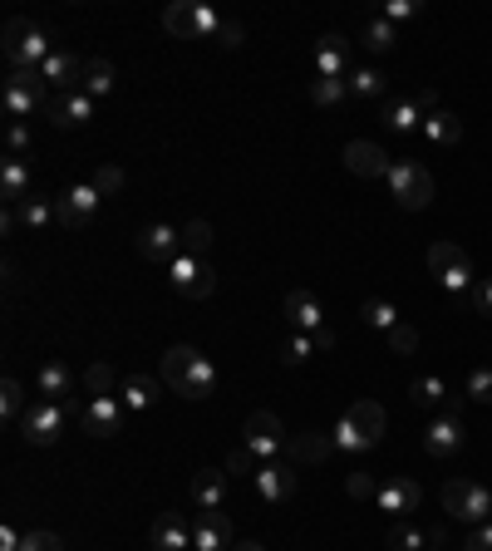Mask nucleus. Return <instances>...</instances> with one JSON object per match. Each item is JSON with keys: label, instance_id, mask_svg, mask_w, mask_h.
<instances>
[{"label": "nucleus", "instance_id": "nucleus-1", "mask_svg": "<svg viewBox=\"0 0 492 551\" xmlns=\"http://www.w3.org/2000/svg\"><path fill=\"white\" fill-rule=\"evenodd\" d=\"M0 50H5L10 69H40V64L60 50V40H50L45 25H35L30 15H10L5 30H0Z\"/></svg>", "mask_w": 492, "mask_h": 551}, {"label": "nucleus", "instance_id": "nucleus-2", "mask_svg": "<svg viewBox=\"0 0 492 551\" xmlns=\"http://www.w3.org/2000/svg\"><path fill=\"white\" fill-rule=\"evenodd\" d=\"M45 89H50V84L40 79V69H10L0 104H5V114L15 123H25L35 109H50V94H45Z\"/></svg>", "mask_w": 492, "mask_h": 551}, {"label": "nucleus", "instance_id": "nucleus-3", "mask_svg": "<svg viewBox=\"0 0 492 551\" xmlns=\"http://www.w3.org/2000/svg\"><path fill=\"white\" fill-rule=\"evenodd\" d=\"M69 404H55V399H35L30 409H25V419H20V433H25V443H35V448H55L69 429Z\"/></svg>", "mask_w": 492, "mask_h": 551}, {"label": "nucleus", "instance_id": "nucleus-4", "mask_svg": "<svg viewBox=\"0 0 492 551\" xmlns=\"http://www.w3.org/2000/svg\"><path fill=\"white\" fill-rule=\"evenodd\" d=\"M286 424H281V414H271V409H256V414H246L242 424V448H251L261 463H276L281 453H286Z\"/></svg>", "mask_w": 492, "mask_h": 551}, {"label": "nucleus", "instance_id": "nucleus-5", "mask_svg": "<svg viewBox=\"0 0 492 551\" xmlns=\"http://www.w3.org/2000/svg\"><path fill=\"white\" fill-rule=\"evenodd\" d=\"M384 183H389L394 202H399L404 212H424V207L433 202V178H429V168H424V163H409V158H404V163H394V168H389V178H384Z\"/></svg>", "mask_w": 492, "mask_h": 551}, {"label": "nucleus", "instance_id": "nucleus-6", "mask_svg": "<svg viewBox=\"0 0 492 551\" xmlns=\"http://www.w3.org/2000/svg\"><path fill=\"white\" fill-rule=\"evenodd\" d=\"M424 261H429V271L438 276V286H443V291H453V296L473 291V261L463 256V246H458V242H433Z\"/></svg>", "mask_w": 492, "mask_h": 551}, {"label": "nucleus", "instance_id": "nucleus-7", "mask_svg": "<svg viewBox=\"0 0 492 551\" xmlns=\"http://www.w3.org/2000/svg\"><path fill=\"white\" fill-rule=\"evenodd\" d=\"M74 419L84 424V433L89 438H119L123 429H128V409H123L119 394H109V399H89V404H74Z\"/></svg>", "mask_w": 492, "mask_h": 551}, {"label": "nucleus", "instance_id": "nucleus-8", "mask_svg": "<svg viewBox=\"0 0 492 551\" xmlns=\"http://www.w3.org/2000/svg\"><path fill=\"white\" fill-rule=\"evenodd\" d=\"M168 281H173V291H178L183 301H207V296L217 291V271H212V261H207V256H187V251L168 266Z\"/></svg>", "mask_w": 492, "mask_h": 551}, {"label": "nucleus", "instance_id": "nucleus-9", "mask_svg": "<svg viewBox=\"0 0 492 551\" xmlns=\"http://www.w3.org/2000/svg\"><path fill=\"white\" fill-rule=\"evenodd\" d=\"M286 320H291L296 330H306L320 350L335 345V330H330V320H325V306H320L310 291H291V296H286Z\"/></svg>", "mask_w": 492, "mask_h": 551}, {"label": "nucleus", "instance_id": "nucleus-10", "mask_svg": "<svg viewBox=\"0 0 492 551\" xmlns=\"http://www.w3.org/2000/svg\"><path fill=\"white\" fill-rule=\"evenodd\" d=\"M251 488L261 492L266 502H291V497L301 492V468H296V463H286V458L261 463V468H256V478H251Z\"/></svg>", "mask_w": 492, "mask_h": 551}, {"label": "nucleus", "instance_id": "nucleus-11", "mask_svg": "<svg viewBox=\"0 0 492 551\" xmlns=\"http://www.w3.org/2000/svg\"><path fill=\"white\" fill-rule=\"evenodd\" d=\"M133 251L143 256V261H178L183 256V227H173V222H148L143 232H138V242Z\"/></svg>", "mask_w": 492, "mask_h": 551}, {"label": "nucleus", "instance_id": "nucleus-12", "mask_svg": "<svg viewBox=\"0 0 492 551\" xmlns=\"http://www.w3.org/2000/svg\"><path fill=\"white\" fill-rule=\"evenodd\" d=\"M99 202H104V197H99V187L94 183H74L55 197V217H60L64 227H89L94 212H99Z\"/></svg>", "mask_w": 492, "mask_h": 551}, {"label": "nucleus", "instance_id": "nucleus-13", "mask_svg": "<svg viewBox=\"0 0 492 551\" xmlns=\"http://www.w3.org/2000/svg\"><path fill=\"white\" fill-rule=\"evenodd\" d=\"M374 502H379V512H389L394 522H409V512H419V502H424V488H419L414 478H389V483H379Z\"/></svg>", "mask_w": 492, "mask_h": 551}, {"label": "nucleus", "instance_id": "nucleus-14", "mask_svg": "<svg viewBox=\"0 0 492 551\" xmlns=\"http://www.w3.org/2000/svg\"><path fill=\"white\" fill-rule=\"evenodd\" d=\"M330 453H335V438L330 433H291L286 438V463H296V468H325L330 463Z\"/></svg>", "mask_w": 492, "mask_h": 551}, {"label": "nucleus", "instance_id": "nucleus-15", "mask_svg": "<svg viewBox=\"0 0 492 551\" xmlns=\"http://www.w3.org/2000/svg\"><path fill=\"white\" fill-rule=\"evenodd\" d=\"M84 64H89V60H79L69 45H60L50 60L40 64V79H45V84H55L60 94H69V89H84Z\"/></svg>", "mask_w": 492, "mask_h": 551}, {"label": "nucleus", "instance_id": "nucleus-16", "mask_svg": "<svg viewBox=\"0 0 492 551\" xmlns=\"http://www.w3.org/2000/svg\"><path fill=\"white\" fill-rule=\"evenodd\" d=\"M315 74L320 79H350V40L345 35H320L315 40Z\"/></svg>", "mask_w": 492, "mask_h": 551}, {"label": "nucleus", "instance_id": "nucleus-17", "mask_svg": "<svg viewBox=\"0 0 492 551\" xmlns=\"http://www.w3.org/2000/svg\"><path fill=\"white\" fill-rule=\"evenodd\" d=\"M227 488H232L227 468H202L192 478V507L197 512H227Z\"/></svg>", "mask_w": 492, "mask_h": 551}, {"label": "nucleus", "instance_id": "nucleus-18", "mask_svg": "<svg viewBox=\"0 0 492 551\" xmlns=\"http://www.w3.org/2000/svg\"><path fill=\"white\" fill-rule=\"evenodd\" d=\"M389 158H384V148L379 143H369V138H355V143H345V173H355V178H389Z\"/></svg>", "mask_w": 492, "mask_h": 551}, {"label": "nucleus", "instance_id": "nucleus-19", "mask_svg": "<svg viewBox=\"0 0 492 551\" xmlns=\"http://www.w3.org/2000/svg\"><path fill=\"white\" fill-rule=\"evenodd\" d=\"M192 551H232V517L227 512H197Z\"/></svg>", "mask_w": 492, "mask_h": 551}, {"label": "nucleus", "instance_id": "nucleus-20", "mask_svg": "<svg viewBox=\"0 0 492 551\" xmlns=\"http://www.w3.org/2000/svg\"><path fill=\"white\" fill-rule=\"evenodd\" d=\"M463 438H468V433H463V424H458V414H443V419H433L429 429H424V453L443 463V458L463 453Z\"/></svg>", "mask_w": 492, "mask_h": 551}, {"label": "nucleus", "instance_id": "nucleus-21", "mask_svg": "<svg viewBox=\"0 0 492 551\" xmlns=\"http://www.w3.org/2000/svg\"><path fill=\"white\" fill-rule=\"evenodd\" d=\"M89 119H94V99L84 89H69V94L50 99V123L55 128H84Z\"/></svg>", "mask_w": 492, "mask_h": 551}, {"label": "nucleus", "instance_id": "nucleus-22", "mask_svg": "<svg viewBox=\"0 0 492 551\" xmlns=\"http://www.w3.org/2000/svg\"><path fill=\"white\" fill-rule=\"evenodd\" d=\"M148 547L153 551H187L192 547V527L183 522V512H158L153 532H148Z\"/></svg>", "mask_w": 492, "mask_h": 551}, {"label": "nucleus", "instance_id": "nucleus-23", "mask_svg": "<svg viewBox=\"0 0 492 551\" xmlns=\"http://www.w3.org/2000/svg\"><path fill=\"white\" fill-rule=\"evenodd\" d=\"M35 394L74 409V399H69V394H74V374H69V365H60V360H45V365H40V374H35Z\"/></svg>", "mask_w": 492, "mask_h": 551}, {"label": "nucleus", "instance_id": "nucleus-24", "mask_svg": "<svg viewBox=\"0 0 492 551\" xmlns=\"http://www.w3.org/2000/svg\"><path fill=\"white\" fill-rule=\"evenodd\" d=\"M345 419L365 433L369 448H374V443H384V433H389V414H384V404H379V399H355V404L345 409Z\"/></svg>", "mask_w": 492, "mask_h": 551}, {"label": "nucleus", "instance_id": "nucleus-25", "mask_svg": "<svg viewBox=\"0 0 492 551\" xmlns=\"http://www.w3.org/2000/svg\"><path fill=\"white\" fill-rule=\"evenodd\" d=\"M158 389H163V379H158V374H128V379H123V389H119L123 409H128V414H148V409L158 404Z\"/></svg>", "mask_w": 492, "mask_h": 551}, {"label": "nucleus", "instance_id": "nucleus-26", "mask_svg": "<svg viewBox=\"0 0 492 551\" xmlns=\"http://www.w3.org/2000/svg\"><path fill=\"white\" fill-rule=\"evenodd\" d=\"M50 222H60V217H55V197L30 192V197L15 207V227H25V232H45Z\"/></svg>", "mask_w": 492, "mask_h": 551}, {"label": "nucleus", "instance_id": "nucleus-27", "mask_svg": "<svg viewBox=\"0 0 492 551\" xmlns=\"http://www.w3.org/2000/svg\"><path fill=\"white\" fill-rule=\"evenodd\" d=\"M0 197H5V207H20L30 197V163L25 158H5V168H0Z\"/></svg>", "mask_w": 492, "mask_h": 551}, {"label": "nucleus", "instance_id": "nucleus-28", "mask_svg": "<svg viewBox=\"0 0 492 551\" xmlns=\"http://www.w3.org/2000/svg\"><path fill=\"white\" fill-rule=\"evenodd\" d=\"M163 30H168L173 40H197V0L163 5Z\"/></svg>", "mask_w": 492, "mask_h": 551}, {"label": "nucleus", "instance_id": "nucleus-29", "mask_svg": "<svg viewBox=\"0 0 492 551\" xmlns=\"http://www.w3.org/2000/svg\"><path fill=\"white\" fill-rule=\"evenodd\" d=\"M384 128L389 133H419L424 128V109L414 99H384Z\"/></svg>", "mask_w": 492, "mask_h": 551}, {"label": "nucleus", "instance_id": "nucleus-30", "mask_svg": "<svg viewBox=\"0 0 492 551\" xmlns=\"http://www.w3.org/2000/svg\"><path fill=\"white\" fill-rule=\"evenodd\" d=\"M192 360H197V350H192V345H173V350H163V369H158V379H163L173 394H183Z\"/></svg>", "mask_w": 492, "mask_h": 551}, {"label": "nucleus", "instance_id": "nucleus-31", "mask_svg": "<svg viewBox=\"0 0 492 551\" xmlns=\"http://www.w3.org/2000/svg\"><path fill=\"white\" fill-rule=\"evenodd\" d=\"M212 389H217V365L197 350V360H192V369H187L183 399H212Z\"/></svg>", "mask_w": 492, "mask_h": 551}, {"label": "nucleus", "instance_id": "nucleus-32", "mask_svg": "<svg viewBox=\"0 0 492 551\" xmlns=\"http://www.w3.org/2000/svg\"><path fill=\"white\" fill-rule=\"evenodd\" d=\"M424 138H429L433 148H453L458 138H463V119L458 114H448V109H438L424 119Z\"/></svg>", "mask_w": 492, "mask_h": 551}, {"label": "nucleus", "instance_id": "nucleus-33", "mask_svg": "<svg viewBox=\"0 0 492 551\" xmlns=\"http://www.w3.org/2000/svg\"><path fill=\"white\" fill-rule=\"evenodd\" d=\"M384 547H389V551H429L433 532L414 527V522H394V527H389V537H384Z\"/></svg>", "mask_w": 492, "mask_h": 551}, {"label": "nucleus", "instance_id": "nucleus-34", "mask_svg": "<svg viewBox=\"0 0 492 551\" xmlns=\"http://www.w3.org/2000/svg\"><path fill=\"white\" fill-rule=\"evenodd\" d=\"M114 79H119V74H114V64H109V60H89V64H84V94H89V99L114 94Z\"/></svg>", "mask_w": 492, "mask_h": 551}, {"label": "nucleus", "instance_id": "nucleus-35", "mask_svg": "<svg viewBox=\"0 0 492 551\" xmlns=\"http://www.w3.org/2000/svg\"><path fill=\"white\" fill-rule=\"evenodd\" d=\"M84 389H89V399H109V394H119V389H123V379L104 365V360H99V365L84 369Z\"/></svg>", "mask_w": 492, "mask_h": 551}, {"label": "nucleus", "instance_id": "nucleus-36", "mask_svg": "<svg viewBox=\"0 0 492 551\" xmlns=\"http://www.w3.org/2000/svg\"><path fill=\"white\" fill-rule=\"evenodd\" d=\"M409 399H414L419 409H433V404H448L453 394H448V384H443L438 374H424V379H414V384H409Z\"/></svg>", "mask_w": 492, "mask_h": 551}, {"label": "nucleus", "instance_id": "nucleus-37", "mask_svg": "<svg viewBox=\"0 0 492 551\" xmlns=\"http://www.w3.org/2000/svg\"><path fill=\"white\" fill-rule=\"evenodd\" d=\"M306 94H310V104H315V109H330V104H340V99L350 94V79H320V74H315Z\"/></svg>", "mask_w": 492, "mask_h": 551}, {"label": "nucleus", "instance_id": "nucleus-38", "mask_svg": "<svg viewBox=\"0 0 492 551\" xmlns=\"http://www.w3.org/2000/svg\"><path fill=\"white\" fill-rule=\"evenodd\" d=\"M0 409H5V419H25V409H30V399H25V384L15 379V374H5V384H0Z\"/></svg>", "mask_w": 492, "mask_h": 551}, {"label": "nucleus", "instance_id": "nucleus-39", "mask_svg": "<svg viewBox=\"0 0 492 551\" xmlns=\"http://www.w3.org/2000/svg\"><path fill=\"white\" fill-rule=\"evenodd\" d=\"M468 492H473V478H448L443 483V512L453 517V522H463V507H468Z\"/></svg>", "mask_w": 492, "mask_h": 551}, {"label": "nucleus", "instance_id": "nucleus-40", "mask_svg": "<svg viewBox=\"0 0 492 551\" xmlns=\"http://www.w3.org/2000/svg\"><path fill=\"white\" fill-rule=\"evenodd\" d=\"M399 45V35H394V25L384 20V15H374L365 25V50L369 55H384V50H394Z\"/></svg>", "mask_w": 492, "mask_h": 551}, {"label": "nucleus", "instance_id": "nucleus-41", "mask_svg": "<svg viewBox=\"0 0 492 551\" xmlns=\"http://www.w3.org/2000/svg\"><path fill=\"white\" fill-rule=\"evenodd\" d=\"M463 522H478V527H488V522H492V488L473 483V492H468V507H463Z\"/></svg>", "mask_w": 492, "mask_h": 551}, {"label": "nucleus", "instance_id": "nucleus-42", "mask_svg": "<svg viewBox=\"0 0 492 551\" xmlns=\"http://www.w3.org/2000/svg\"><path fill=\"white\" fill-rule=\"evenodd\" d=\"M330 438H335V448H340V453H369V438H365L360 429H355V424H350L345 414H340V424L330 429Z\"/></svg>", "mask_w": 492, "mask_h": 551}, {"label": "nucleus", "instance_id": "nucleus-43", "mask_svg": "<svg viewBox=\"0 0 492 551\" xmlns=\"http://www.w3.org/2000/svg\"><path fill=\"white\" fill-rule=\"evenodd\" d=\"M207 246H212V222L192 217V222L183 227V251L187 256H207Z\"/></svg>", "mask_w": 492, "mask_h": 551}, {"label": "nucleus", "instance_id": "nucleus-44", "mask_svg": "<svg viewBox=\"0 0 492 551\" xmlns=\"http://www.w3.org/2000/svg\"><path fill=\"white\" fill-rule=\"evenodd\" d=\"M360 315H365L369 330H379V335H389V330L399 325V310L389 306V301H365V310H360Z\"/></svg>", "mask_w": 492, "mask_h": 551}, {"label": "nucleus", "instance_id": "nucleus-45", "mask_svg": "<svg viewBox=\"0 0 492 551\" xmlns=\"http://www.w3.org/2000/svg\"><path fill=\"white\" fill-rule=\"evenodd\" d=\"M350 94H360V99H384V74H379V69H350Z\"/></svg>", "mask_w": 492, "mask_h": 551}, {"label": "nucleus", "instance_id": "nucleus-46", "mask_svg": "<svg viewBox=\"0 0 492 551\" xmlns=\"http://www.w3.org/2000/svg\"><path fill=\"white\" fill-rule=\"evenodd\" d=\"M315 350H320V345H315V340H310L306 330H296V335H291V340H286V345H281V365H306L310 355H315Z\"/></svg>", "mask_w": 492, "mask_h": 551}, {"label": "nucleus", "instance_id": "nucleus-47", "mask_svg": "<svg viewBox=\"0 0 492 551\" xmlns=\"http://www.w3.org/2000/svg\"><path fill=\"white\" fill-rule=\"evenodd\" d=\"M384 345H389L394 355H414V350H419V330H414L409 320H399V325L384 335Z\"/></svg>", "mask_w": 492, "mask_h": 551}, {"label": "nucleus", "instance_id": "nucleus-48", "mask_svg": "<svg viewBox=\"0 0 492 551\" xmlns=\"http://www.w3.org/2000/svg\"><path fill=\"white\" fill-rule=\"evenodd\" d=\"M256 468H261V458L251 453V448H232L227 453V478L237 483V478H256Z\"/></svg>", "mask_w": 492, "mask_h": 551}, {"label": "nucleus", "instance_id": "nucleus-49", "mask_svg": "<svg viewBox=\"0 0 492 551\" xmlns=\"http://www.w3.org/2000/svg\"><path fill=\"white\" fill-rule=\"evenodd\" d=\"M89 183L99 187V197H119L123 192V168L119 163H104V168H94V178Z\"/></svg>", "mask_w": 492, "mask_h": 551}, {"label": "nucleus", "instance_id": "nucleus-50", "mask_svg": "<svg viewBox=\"0 0 492 551\" xmlns=\"http://www.w3.org/2000/svg\"><path fill=\"white\" fill-rule=\"evenodd\" d=\"M222 10L217 5H207V0H197V40H207V35H222Z\"/></svg>", "mask_w": 492, "mask_h": 551}, {"label": "nucleus", "instance_id": "nucleus-51", "mask_svg": "<svg viewBox=\"0 0 492 551\" xmlns=\"http://www.w3.org/2000/svg\"><path fill=\"white\" fill-rule=\"evenodd\" d=\"M5 148H10V158H30V123H15L10 119V128H5Z\"/></svg>", "mask_w": 492, "mask_h": 551}, {"label": "nucleus", "instance_id": "nucleus-52", "mask_svg": "<svg viewBox=\"0 0 492 551\" xmlns=\"http://www.w3.org/2000/svg\"><path fill=\"white\" fill-rule=\"evenodd\" d=\"M468 399H473V404H492V369L488 365L468 374Z\"/></svg>", "mask_w": 492, "mask_h": 551}, {"label": "nucleus", "instance_id": "nucleus-53", "mask_svg": "<svg viewBox=\"0 0 492 551\" xmlns=\"http://www.w3.org/2000/svg\"><path fill=\"white\" fill-rule=\"evenodd\" d=\"M345 492H350V497H374L379 483H374V473H369V468H355V473H350V483H345Z\"/></svg>", "mask_w": 492, "mask_h": 551}, {"label": "nucleus", "instance_id": "nucleus-54", "mask_svg": "<svg viewBox=\"0 0 492 551\" xmlns=\"http://www.w3.org/2000/svg\"><path fill=\"white\" fill-rule=\"evenodd\" d=\"M20 551H64V542L55 537V532H25Z\"/></svg>", "mask_w": 492, "mask_h": 551}, {"label": "nucleus", "instance_id": "nucleus-55", "mask_svg": "<svg viewBox=\"0 0 492 551\" xmlns=\"http://www.w3.org/2000/svg\"><path fill=\"white\" fill-rule=\"evenodd\" d=\"M414 10H419L414 0H384V20H389V25H399V20H409Z\"/></svg>", "mask_w": 492, "mask_h": 551}, {"label": "nucleus", "instance_id": "nucleus-56", "mask_svg": "<svg viewBox=\"0 0 492 551\" xmlns=\"http://www.w3.org/2000/svg\"><path fill=\"white\" fill-rule=\"evenodd\" d=\"M217 40H222V45H227V50H242V45H246V30H242V20H227V25H222V35H217Z\"/></svg>", "mask_w": 492, "mask_h": 551}, {"label": "nucleus", "instance_id": "nucleus-57", "mask_svg": "<svg viewBox=\"0 0 492 551\" xmlns=\"http://www.w3.org/2000/svg\"><path fill=\"white\" fill-rule=\"evenodd\" d=\"M473 306H478V315L492 320V281H478V286H473Z\"/></svg>", "mask_w": 492, "mask_h": 551}, {"label": "nucleus", "instance_id": "nucleus-58", "mask_svg": "<svg viewBox=\"0 0 492 551\" xmlns=\"http://www.w3.org/2000/svg\"><path fill=\"white\" fill-rule=\"evenodd\" d=\"M463 551H492V522H488V527H478V532L463 542Z\"/></svg>", "mask_w": 492, "mask_h": 551}, {"label": "nucleus", "instance_id": "nucleus-59", "mask_svg": "<svg viewBox=\"0 0 492 551\" xmlns=\"http://www.w3.org/2000/svg\"><path fill=\"white\" fill-rule=\"evenodd\" d=\"M25 542V532H15V527H0V551H20Z\"/></svg>", "mask_w": 492, "mask_h": 551}, {"label": "nucleus", "instance_id": "nucleus-60", "mask_svg": "<svg viewBox=\"0 0 492 551\" xmlns=\"http://www.w3.org/2000/svg\"><path fill=\"white\" fill-rule=\"evenodd\" d=\"M414 104L424 109V119H429V114H438V94H433V89H424V94H414Z\"/></svg>", "mask_w": 492, "mask_h": 551}, {"label": "nucleus", "instance_id": "nucleus-61", "mask_svg": "<svg viewBox=\"0 0 492 551\" xmlns=\"http://www.w3.org/2000/svg\"><path fill=\"white\" fill-rule=\"evenodd\" d=\"M232 551H266L261 542H232Z\"/></svg>", "mask_w": 492, "mask_h": 551}, {"label": "nucleus", "instance_id": "nucleus-62", "mask_svg": "<svg viewBox=\"0 0 492 551\" xmlns=\"http://www.w3.org/2000/svg\"><path fill=\"white\" fill-rule=\"evenodd\" d=\"M433 551H438V547H433Z\"/></svg>", "mask_w": 492, "mask_h": 551}]
</instances>
